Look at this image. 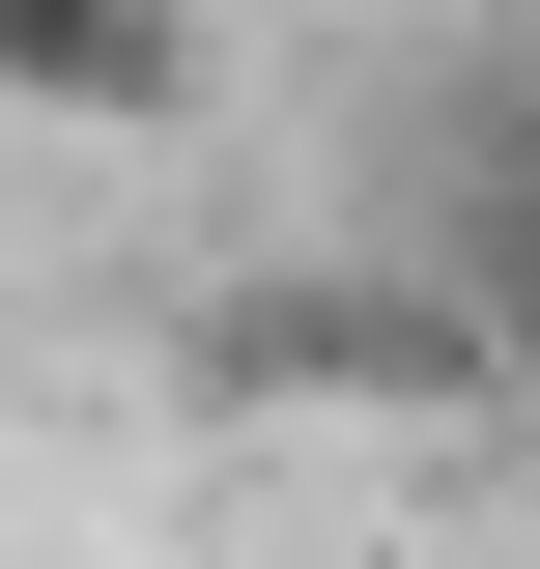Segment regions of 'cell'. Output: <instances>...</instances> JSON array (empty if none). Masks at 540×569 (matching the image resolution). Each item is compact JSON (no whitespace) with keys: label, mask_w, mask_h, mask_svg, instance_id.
<instances>
[{"label":"cell","mask_w":540,"mask_h":569,"mask_svg":"<svg viewBox=\"0 0 540 569\" xmlns=\"http://www.w3.org/2000/svg\"><path fill=\"white\" fill-rule=\"evenodd\" d=\"M171 399L200 427H370V456H427V427H483V342L427 257H257L171 313Z\"/></svg>","instance_id":"obj_1"},{"label":"cell","mask_w":540,"mask_h":569,"mask_svg":"<svg viewBox=\"0 0 540 569\" xmlns=\"http://www.w3.org/2000/svg\"><path fill=\"white\" fill-rule=\"evenodd\" d=\"M0 114L29 142H200V0H0Z\"/></svg>","instance_id":"obj_2"},{"label":"cell","mask_w":540,"mask_h":569,"mask_svg":"<svg viewBox=\"0 0 540 569\" xmlns=\"http://www.w3.org/2000/svg\"><path fill=\"white\" fill-rule=\"evenodd\" d=\"M427 284H456V342H483V399H540V142H483L456 200H427Z\"/></svg>","instance_id":"obj_3"}]
</instances>
